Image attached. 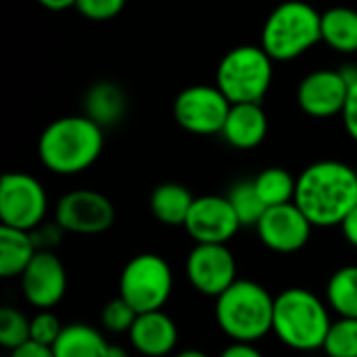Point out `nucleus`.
Segmentation results:
<instances>
[{"mask_svg":"<svg viewBox=\"0 0 357 357\" xmlns=\"http://www.w3.org/2000/svg\"><path fill=\"white\" fill-rule=\"evenodd\" d=\"M295 203L314 226H341L357 205V169L333 159L307 165L297 178Z\"/></svg>","mask_w":357,"mask_h":357,"instance_id":"nucleus-1","label":"nucleus"},{"mask_svg":"<svg viewBox=\"0 0 357 357\" xmlns=\"http://www.w3.org/2000/svg\"><path fill=\"white\" fill-rule=\"evenodd\" d=\"M105 146L102 128L88 115H67L50 121L38 140V157L46 169L59 176L86 172Z\"/></svg>","mask_w":357,"mask_h":357,"instance_id":"nucleus-2","label":"nucleus"},{"mask_svg":"<svg viewBox=\"0 0 357 357\" xmlns=\"http://www.w3.org/2000/svg\"><path fill=\"white\" fill-rule=\"evenodd\" d=\"M331 324L326 303L307 289H287L274 299L272 333L295 351L322 349Z\"/></svg>","mask_w":357,"mask_h":357,"instance_id":"nucleus-3","label":"nucleus"},{"mask_svg":"<svg viewBox=\"0 0 357 357\" xmlns=\"http://www.w3.org/2000/svg\"><path fill=\"white\" fill-rule=\"evenodd\" d=\"M274 299L253 280H236L215 299L218 326L236 343H255L272 333Z\"/></svg>","mask_w":357,"mask_h":357,"instance_id":"nucleus-4","label":"nucleus"},{"mask_svg":"<svg viewBox=\"0 0 357 357\" xmlns=\"http://www.w3.org/2000/svg\"><path fill=\"white\" fill-rule=\"evenodd\" d=\"M322 13L303 0L278 4L266 19L261 46L274 61H293L322 40Z\"/></svg>","mask_w":357,"mask_h":357,"instance_id":"nucleus-5","label":"nucleus"},{"mask_svg":"<svg viewBox=\"0 0 357 357\" xmlns=\"http://www.w3.org/2000/svg\"><path fill=\"white\" fill-rule=\"evenodd\" d=\"M274 77V59L264 46H236L228 50L215 73V86L236 102H261Z\"/></svg>","mask_w":357,"mask_h":357,"instance_id":"nucleus-6","label":"nucleus"},{"mask_svg":"<svg viewBox=\"0 0 357 357\" xmlns=\"http://www.w3.org/2000/svg\"><path fill=\"white\" fill-rule=\"evenodd\" d=\"M174 289V272L161 255L142 253L132 257L119 276V297L138 314L163 310Z\"/></svg>","mask_w":357,"mask_h":357,"instance_id":"nucleus-7","label":"nucleus"},{"mask_svg":"<svg viewBox=\"0 0 357 357\" xmlns=\"http://www.w3.org/2000/svg\"><path fill=\"white\" fill-rule=\"evenodd\" d=\"M48 209L44 186L29 174L10 172L0 180V222L17 230L38 228Z\"/></svg>","mask_w":357,"mask_h":357,"instance_id":"nucleus-8","label":"nucleus"},{"mask_svg":"<svg viewBox=\"0 0 357 357\" xmlns=\"http://www.w3.org/2000/svg\"><path fill=\"white\" fill-rule=\"evenodd\" d=\"M232 102L218 86H188L174 100V117L190 134H222Z\"/></svg>","mask_w":357,"mask_h":357,"instance_id":"nucleus-9","label":"nucleus"},{"mask_svg":"<svg viewBox=\"0 0 357 357\" xmlns=\"http://www.w3.org/2000/svg\"><path fill=\"white\" fill-rule=\"evenodd\" d=\"M54 222L73 234H100L115 222L113 203L96 190H71L63 195L54 209Z\"/></svg>","mask_w":357,"mask_h":357,"instance_id":"nucleus-10","label":"nucleus"},{"mask_svg":"<svg viewBox=\"0 0 357 357\" xmlns=\"http://www.w3.org/2000/svg\"><path fill=\"white\" fill-rule=\"evenodd\" d=\"M188 282L205 297L218 299L236 278V259L226 245L197 243L186 259Z\"/></svg>","mask_w":357,"mask_h":357,"instance_id":"nucleus-11","label":"nucleus"},{"mask_svg":"<svg viewBox=\"0 0 357 357\" xmlns=\"http://www.w3.org/2000/svg\"><path fill=\"white\" fill-rule=\"evenodd\" d=\"M255 228L259 241L268 249L276 253H297L307 245L314 224L293 201L268 207Z\"/></svg>","mask_w":357,"mask_h":357,"instance_id":"nucleus-12","label":"nucleus"},{"mask_svg":"<svg viewBox=\"0 0 357 357\" xmlns=\"http://www.w3.org/2000/svg\"><path fill=\"white\" fill-rule=\"evenodd\" d=\"M184 228L197 243L226 245L243 226L228 197L205 195L195 199Z\"/></svg>","mask_w":357,"mask_h":357,"instance_id":"nucleus-13","label":"nucleus"},{"mask_svg":"<svg viewBox=\"0 0 357 357\" xmlns=\"http://www.w3.org/2000/svg\"><path fill=\"white\" fill-rule=\"evenodd\" d=\"M21 278V291L29 305L52 310L67 293V272L52 251H38Z\"/></svg>","mask_w":357,"mask_h":357,"instance_id":"nucleus-14","label":"nucleus"},{"mask_svg":"<svg viewBox=\"0 0 357 357\" xmlns=\"http://www.w3.org/2000/svg\"><path fill=\"white\" fill-rule=\"evenodd\" d=\"M349 92V82L343 71L318 69L305 75L297 88L299 107L312 117L341 115Z\"/></svg>","mask_w":357,"mask_h":357,"instance_id":"nucleus-15","label":"nucleus"},{"mask_svg":"<svg viewBox=\"0 0 357 357\" xmlns=\"http://www.w3.org/2000/svg\"><path fill=\"white\" fill-rule=\"evenodd\" d=\"M128 337L138 354L146 357H165L178 345V326L163 310L144 312L136 316Z\"/></svg>","mask_w":357,"mask_h":357,"instance_id":"nucleus-16","label":"nucleus"},{"mask_svg":"<svg viewBox=\"0 0 357 357\" xmlns=\"http://www.w3.org/2000/svg\"><path fill=\"white\" fill-rule=\"evenodd\" d=\"M268 134V115L261 102H236L230 107L222 136L234 149L249 151L264 142Z\"/></svg>","mask_w":357,"mask_h":357,"instance_id":"nucleus-17","label":"nucleus"},{"mask_svg":"<svg viewBox=\"0 0 357 357\" xmlns=\"http://www.w3.org/2000/svg\"><path fill=\"white\" fill-rule=\"evenodd\" d=\"M38 249L31 232L17 230L10 226H0V276L17 278L36 257Z\"/></svg>","mask_w":357,"mask_h":357,"instance_id":"nucleus-18","label":"nucleus"},{"mask_svg":"<svg viewBox=\"0 0 357 357\" xmlns=\"http://www.w3.org/2000/svg\"><path fill=\"white\" fill-rule=\"evenodd\" d=\"M52 349L56 357H109L111 345L94 326L75 322L63 328Z\"/></svg>","mask_w":357,"mask_h":357,"instance_id":"nucleus-19","label":"nucleus"},{"mask_svg":"<svg viewBox=\"0 0 357 357\" xmlns=\"http://www.w3.org/2000/svg\"><path fill=\"white\" fill-rule=\"evenodd\" d=\"M84 115L100 128L115 126L126 113V94L115 82H96L84 98Z\"/></svg>","mask_w":357,"mask_h":357,"instance_id":"nucleus-20","label":"nucleus"},{"mask_svg":"<svg viewBox=\"0 0 357 357\" xmlns=\"http://www.w3.org/2000/svg\"><path fill=\"white\" fill-rule=\"evenodd\" d=\"M195 197L190 190L176 182L159 184L151 192V211L165 226H184Z\"/></svg>","mask_w":357,"mask_h":357,"instance_id":"nucleus-21","label":"nucleus"},{"mask_svg":"<svg viewBox=\"0 0 357 357\" xmlns=\"http://www.w3.org/2000/svg\"><path fill=\"white\" fill-rule=\"evenodd\" d=\"M322 42L331 48L351 54L357 52V10L349 6H333L322 13Z\"/></svg>","mask_w":357,"mask_h":357,"instance_id":"nucleus-22","label":"nucleus"},{"mask_svg":"<svg viewBox=\"0 0 357 357\" xmlns=\"http://www.w3.org/2000/svg\"><path fill=\"white\" fill-rule=\"evenodd\" d=\"M326 301L339 318H357V266H345L331 276Z\"/></svg>","mask_w":357,"mask_h":357,"instance_id":"nucleus-23","label":"nucleus"},{"mask_svg":"<svg viewBox=\"0 0 357 357\" xmlns=\"http://www.w3.org/2000/svg\"><path fill=\"white\" fill-rule=\"evenodd\" d=\"M253 182H255V188H257L261 201L268 207H276V205H284V203L295 201L297 178H293L282 167H268Z\"/></svg>","mask_w":357,"mask_h":357,"instance_id":"nucleus-24","label":"nucleus"},{"mask_svg":"<svg viewBox=\"0 0 357 357\" xmlns=\"http://www.w3.org/2000/svg\"><path fill=\"white\" fill-rule=\"evenodd\" d=\"M226 197H228L230 205L234 207L241 226H257L259 220H261V215L268 209V205L261 201V197H259L253 180L236 182Z\"/></svg>","mask_w":357,"mask_h":357,"instance_id":"nucleus-25","label":"nucleus"},{"mask_svg":"<svg viewBox=\"0 0 357 357\" xmlns=\"http://www.w3.org/2000/svg\"><path fill=\"white\" fill-rule=\"evenodd\" d=\"M322 349L328 357H357V318L333 322Z\"/></svg>","mask_w":357,"mask_h":357,"instance_id":"nucleus-26","label":"nucleus"},{"mask_svg":"<svg viewBox=\"0 0 357 357\" xmlns=\"http://www.w3.org/2000/svg\"><path fill=\"white\" fill-rule=\"evenodd\" d=\"M31 341L29 320L15 307H2L0 312V345L6 351H15L17 347Z\"/></svg>","mask_w":357,"mask_h":357,"instance_id":"nucleus-27","label":"nucleus"},{"mask_svg":"<svg viewBox=\"0 0 357 357\" xmlns=\"http://www.w3.org/2000/svg\"><path fill=\"white\" fill-rule=\"evenodd\" d=\"M136 316H138V312L123 297H117V299H111L105 305V310L100 314V320H102V326L109 333L123 335V333H130V328L136 322Z\"/></svg>","mask_w":357,"mask_h":357,"instance_id":"nucleus-28","label":"nucleus"},{"mask_svg":"<svg viewBox=\"0 0 357 357\" xmlns=\"http://www.w3.org/2000/svg\"><path fill=\"white\" fill-rule=\"evenodd\" d=\"M63 328H65V326L59 322V318H56L54 314H50V310H40V314H36V316L29 320L31 341H36V343H40V345L54 347V343L59 341Z\"/></svg>","mask_w":357,"mask_h":357,"instance_id":"nucleus-29","label":"nucleus"},{"mask_svg":"<svg viewBox=\"0 0 357 357\" xmlns=\"http://www.w3.org/2000/svg\"><path fill=\"white\" fill-rule=\"evenodd\" d=\"M126 6V0H75V8L90 21L115 19Z\"/></svg>","mask_w":357,"mask_h":357,"instance_id":"nucleus-30","label":"nucleus"},{"mask_svg":"<svg viewBox=\"0 0 357 357\" xmlns=\"http://www.w3.org/2000/svg\"><path fill=\"white\" fill-rule=\"evenodd\" d=\"M63 232H65V230H63L56 222H54V224H44V222H42L38 228L31 230V238H33L38 251H52V249L59 245Z\"/></svg>","mask_w":357,"mask_h":357,"instance_id":"nucleus-31","label":"nucleus"},{"mask_svg":"<svg viewBox=\"0 0 357 357\" xmlns=\"http://www.w3.org/2000/svg\"><path fill=\"white\" fill-rule=\"evenodd\" d=\"M341 119H343L347 134L357 142V79L354 84H349V92H347L345 107L341 111Z\"/></svg>","mask_w":357,"mask_h":357,"instance_id":"nucleus-32","label":"nucleus"},{"mask_svg":"<svg viewBox=\"0 0 357 357\" xmlns=\"http://www.w3.org/2000/svg\"><path fill=\"white\" fill-rule=\"evenodd\" d=\"M8 357H56L54 349L48 345H40L36 341H27L25 345L17 347L15 351H10Z\"/></svg>","mask_w":357,"mask_h":357,"instance_id":"nucleus-33","label":"nucleus"},{"mask_svg":"<svg viewBox=\"0 0 357 357\" xmlns=\"http://www.w3.org/2000/svg\"><path fill=\"white\" fill-rule=\"evenodd\" d=\"M341 232H343L345 241L357 249V205L347 213V218L341 222Z\"/></svg>","mask_w":357,"mask_h":357,"instance_id":"nucleus-34","label":"nucleus"},{"mask_svg":"<svg viewBox=\"0 0 357 357\" xmlns=\"http://www.w3.org/2000/svg\"><path fill=\"white\" fill-rule=\"evenodd\" d=\"M220 357H264L259 349H255L251 343H232L230 347H226Z\"/></svg>","mask_w":357,"mask_h":357,"instance_id":"nucleus-35","label":"nucleus"},{"mask_svg":"<svg viewBox=\"0 0 357 357\" xmlns=\"http://www.w3.org/2000/svg\"><path fill=\"white\" fill-rule=\"evenodd\" d=\"M36 2L48 10H65V8L75 6V0H36Z\"/></svg>","mask_w":357,"mask_h":357,"instance_id":"nucleus-36","label":"nucleus"},{"mask_svg":"<svg viewBox=\"0 0 357 357\" xmlns=\"http://www.w3.org/2000/svg\"><path fill=\"white\" fill-rule=\"evenodd\" d=\"M176 357H209L207 354L199 351V349H186V351H180Z\"/></svg>","mask_w":357,"mask_h":357,"instance_id":"nucleus-37","label":"nucleus"},{"mask_svg":"<svg viewBox=\"0 0 357 357\" xmlns=\"http://www.w3.org/2000/svg\"><path fill=\"white\" fill-rule=\"evenodd\" d=\"M109 357H130V356H128V351H126V349H121V347H111Z\"/></svg>","mask_w":357,"mask_h":357,"instance_id":"nucleus-38","label":"nucleus"}]
</instances>
